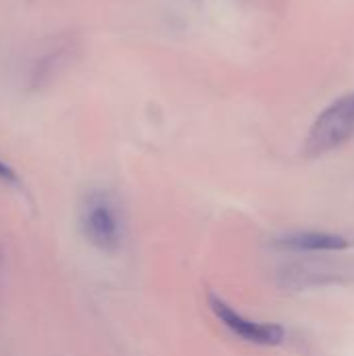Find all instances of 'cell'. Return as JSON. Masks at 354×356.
<instances>
[{
    "mask_svg": "<svg viewBox=\"0 0 354 356\" xmlns=\"http://www.w3.org/2000/svg\"><path fill=\"white\" fill-rule=\"evenodd\" d=\"M79 232L100 252L115 254L125 240V217L119 200L106 190H92L79 204Z\"/></svg>",
    "mask_w": 354,
    "mask_h": 356,
    "instance_id": "obj_1",
    "label": "cell"
},
{
    "mask_svg": "<svg viewBox=\"0 0 354 356\" xmlns=\"http://www.w3.org/2000/svg\"><path fill=\"white\" fill-rule=\"evenodd\" d=\"M354 138V92L330 104L311 125L305 154L323 156Z\"/></svg>",
    "mask_w": 354,
    "mask_h": 356,
    "instance_id": "obj_2",
    "label": "cell"
},
{
    "mask_svg": "<svg viewBox=\"0 0 354 356\" xmlns=\"http://www.w3.org/2000/svg\"><path fill=\"white\" fill-rule=\"evenodd\" d=\"M209 309L217 317V321L236 338H240L246 344L255 346H280L286 340V330L280 323H267L257 321L240 311H236L232 305H227L217 294H209Z\"/></svg>",
    "mask_w": 354,
    "mask_h": 356,
    "instance_id": "obj_3",
    "label": "cell"
},
{
    "mask_svg": "<svg viewBox=\"0 0 354 356\" xmlns=\"http://www.w3.org/2000/svg\"><path fill=\"white\" fill-rule=\"evenodd\" d=\"M277 246L290 252H342L351 246V242L344 236L328 234V232H294L288 236H282L277 240Z\"/></svg>",
    "mask_w": 354,
    "mask_h": 356,
    "instance_id": "obj_4",
    "label": "cell"
},
{
    "mask_svg": "<svg viewBox=\"0 0 354 356\" xmlns=\"http://www.w3.org/2000/svg\"><path fill=\"white\" fill-rule=\"evenodd\" d=\"M63 56H65V50H61V52L56 50V52H52V54L40 58V60L33 65L31 83H33V86H44V83H48V81L54 77V73L63 67Z\"/></svg>",
    "mask_w": 354,
    "mask_h": 356,
    "instance_id": "obj_5",
    "label": "cell"
},
{
    "mask_svg": "<svg viewBox=\"0 0 354 356\" xmlns=\"http://www.w3.org/2000/svg\"><path fill=\"white\" fill-rule=\"evenodd\" d=\"M0 181H4V184H17V173L13 171V167H8L2 161H0Z\"/></svg>",
    "mask_w": 354,
    "mask_h": 356,
    "instance_id": "obj_6",
    "label": "cell"
},
{
    "mask_svg": "<svg viewBox=\"0 0 354 356\" xmlns=\"http://www.w3.org/2000/svg\"><path fill=\"white\" fill-rule=\"evenodd\" d=\"M2 265H4V250H2V244H0V271H2Z\"/></svg>",
    "mask_w": 354,
    "mask_h": 356,
    "instance_id": "obj_7",
    "label": "cell"
}]
</instances>
